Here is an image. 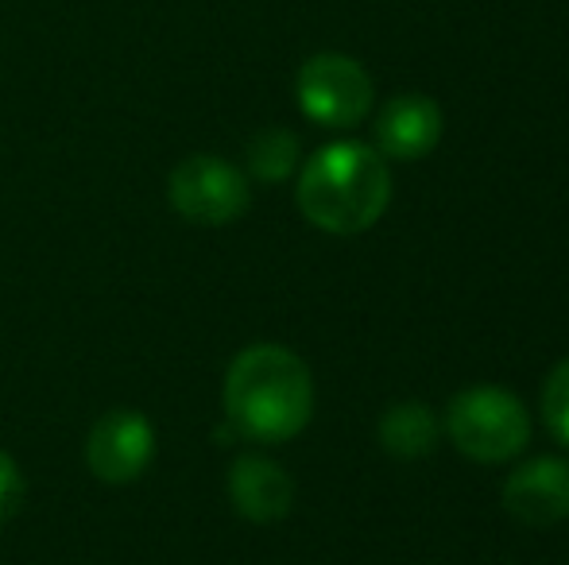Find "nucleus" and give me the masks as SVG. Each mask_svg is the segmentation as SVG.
Segmentation results:
<instances>
[{"mask_svg":"<svg viewBox=\"0 0 569 565\" xmlns=\"http://www.w3.org/2000/svg\"><path fill=\"white\" fill-rule=\"evenodd\" d=\"M156 453V430L140 411H109L90 430L86 465L106 484H132Z\"/></svg>","mask_w":569,"mask_h":565,"instance_id":"423d86ee","label":"nucleus"},{"mask_svg":"<svg viewBox=\"0 0 569 565\" xmlns=\"http://www.w3.org/2000/svg\"><path fill=\"white\" fill-rule=\"evenodd\" d=\"M503 507L527 527H555L569 519V461L535 457L503 484Z\"/></svg>","mask_w":569,"mask_h":565,"instance_id":"0eeeda50","label":"nucleus"},{"mask_svg":"<svg viewBox=\"0 0 569 565\" xmlns=\"http://www.w3.org/2000/svg\"><path fill=\"white\" fill-rule=\"evenodd\" d=\"M542 418H547V430L555 434V442H562L569 450V356L547 376V387H542Z\"/></svg>","mask_w":569,"mask_h":565,"instance_id":"f8f14e48","label":"nucleus"},{"mask_svg":"<svg viewBox=\"0 0 569 565\" xmlns=\"http://www.w3.org/2000/svg\"><path fill=\"white\" fill-rule=\"evenodd\" d=\"M299 109L322 129H352L372 109V78L357 59L338 51H322L302 62L299 82Z\"/></svg>","mask_w":569,"mask_h":565,"instance_id":"20e7f679","label":"nucleus"},{"mask_svg":"<svg viewBox=\"0 0 569 565\" xmlns=\"http://www.w3.org/2000/svg\"><path fill=\"white\" fill-rule=\"evenodd\" d=\"M315 415V380L287 345H248L226 372V418L248 442L279 445L302 434Z\"/></svg>","mask_w":569,"mask_h":565,"instance_id":"f257e3e1","label":"nucleus"},{"mask_svg":"<svg viewBox=\"0 0 569 565\" xmlns=\"http://www.w3.org/2000/svg\"><path fill=\"white\" fill-rule=\"evenodd\" d=\"M438 434H442V426H438L435 411L422 407V403H396L380 418V445L391 457H403V461L435 453Z\"/></svg>","mask_w":569,"mask_h":565,"instance_id":"9d476101","label":"nucleus"},{"mask_svg":"<svg viewBox=\"0 0 569 565\" xmlns=\"http://www.w3.org/2000/svg\"><path fill=\"white\" fill-rule=\"evenodd\" d=\"M299 167V137L287 129H263L248 143V171L260 182H283Z\"/></svg>","mask_w":569,"mask_h":565,"instance_id":"9b49d317","label":"nucleus"},{"mask_svg":"<svg viewBox=\"0 0 569 565\" xmlns=\"http://www.w3.org/2000/svg\"><path fill=\"white\" fill-rule=\"evenodd\" d=\"M23 496H28V484H23V473L8 453H0V523L12 519L23 507Z\"/></svg>","mask_w":569,"mask_h":565,"instance_id":"ddd939ff","label":"nucleus"},{"mask_svg":"<svg viewBox=\"0 0 569 565\" xmlns=\"http://www.w3.org/2000/svg\"><path fill=\"white\" fill-rule=\"evenodd\" d=\"M248 202V174L229 159L190 155L171 171V205L194 225H232Z\"/></svg>","mask_w":569,"mask_h":565,"instance_id":"39448f33","label":"nucleus"},{"mask_svg":"<svg viewBox=\"0 0 569 565\" xmlns=\"http://www.w3.org/2000/svg\"><path fill=\"white\" fill-rule=\"evenodd\" d=\"M442 140V109L422 93H403L391 98L376 117V151L383 159L411 163L438 148Z\"/></svg>","mask_w":569,"mask_h":565,"instance_id":"6e6552de","label":"nucleus"},{"mask_svg":"<svg viewBox=\"0 0 569 565\" xmlns=\"http://www.w3.org/2000/svg\"><path fill=\"white\" fill-rule=\"evenodd\" d=\"M229 500L244 519L252 523H276L291 512L295 504V481L283 465L260 453H244L229 468Z\"/></svg>","mask_w":569,"mask_h":565,"instance_id":"1a4fd4ad","label":"nucleus"},{"mask_svg":"<svg viewBox=\"0 0 569 565\" xmlns=\"http://www.w3.org/2000/svg\"><path fill=\"white\" fill-rule=\"evenodd\" d=\"M299 210L315 229L352 236L372 229L391 202L388 159L357 140L326 143L299 174Z\"/></svg>","mask_w":569,"mask_h":565,"instance_id":"f03ea898","label":"nucleus"},{"mask_svg":"<svg viewBox=\"0 0 569 565\" xmlns=\"http://www.w3.org/2000/svg\"><path fill=\"white\" fill-rule=\"evenodd\" d=\"M446 434L472 461L500 465L511 461L531 437V415L511 392L492 384H472L457 392L446 407Z\"/></svg>","mask_w":569,"mask_h":565,"instance_id":"7ed1b4c3","label":"nucleus"}]
</instances>
